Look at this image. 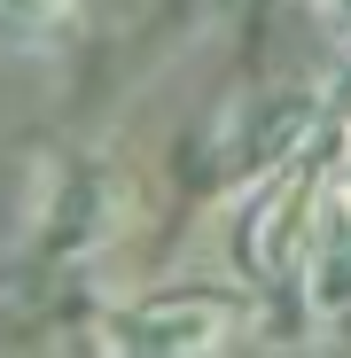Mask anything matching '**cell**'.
Segmentation results:
<instances>
[{"instance_id": "6da1fadb", "label": "cell", "mask_w": 351, "mask_h": 358, "mask_svg": "<svg viewBox=\"0 0 351 358\" xmlns=\"http://www.w3.org/2000/svg\"><path fill=\"white\" fill-rule=\"evenodd\" d=\"M234 327V304L219 296H149V304L117 312L109 350L117 358H211Z\"/></svg>"}, {"instance_id": "7a4b0ae2", "label": "cell", "mask_w": 351, "mask_h": 358, "mask_svg": "<svg viewBox=\"0 0 351 358\" xmlns=\"http://www.w3.org/2000/svg\"><path fill=\"white\" fill-rule=\"evenodd\" d=\"M71 16H78V0H0V47H47V39H63Z\"/></svg>"}, {"instance_id": "3957f363", "label": "cell", "mask_w": 351, "mask_h": 358, "mask_svg": "<svg viewBox=\"0 0 351 358\" xmlns=\"http://www.w3.org/2000/svg\"><path fill=\"white\" fill-rule=\"evenodd\" d=\"M336 210L351 218V156H343V171H336Z\"/></svg>"}, {"instance_id": "277c9868", "label": "cell", "mask_w": 351, "mask_h": 358, "mask_svg": "<svg viewBox=\"0 0 351 358\" xmlns=\"http://www.w3.org/2000/svg\"><path fill=\"white\" fill-rule=\"evenodd\" d=\"M328 16H336V31L351 39V0H328Z\"/></svg>"}]
</instances>
